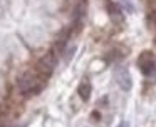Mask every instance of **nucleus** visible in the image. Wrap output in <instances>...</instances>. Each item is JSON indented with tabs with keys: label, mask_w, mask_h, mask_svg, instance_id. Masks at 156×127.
<instances>
[{
	"label": "nucleus",
	"mask_w": 156,
	"mask_h": 127,
	"mask_svg": "<svg viewBox=\"0 0 156 127\" xmlns=\"http://www.w3.org/2000/svg\"><path fill=\"white\" fill-rule=\"evenodd\" d=\"M77 94H79V97H81L82 100H89L91 99V94H92V87H91V84L89 82H81L79 84V87H77Z\"/></svg>",
	"instance_id": "nucleus-5"
},
{
	"label": "nucleus",
	"mask_w": 156,
	"mask_h": 127,
	"mask_svg": "<svg viewBox=\"0 0 156 127\" xmlns=\"http://www.w3.org/2000/svg\"><path fill=\"white\" fill-rule=\"evenodd\" d=\"M118 127H129V124L122 120V122H119V124H118Z\"/></svg>",
	"instance_id": "nucleus-7"
},
{
	"label": "nucleus",
	"mask_w": 156,
	"mask_h": 127,
	"mask_svg": "<svg viewBox=\"0 0 156 127\" xmlns=\"http://www.w3.org/2000/svg\"><path fill=\"white\" fill-rule=\"evenodd\" d=\"M138 67H139V70H141V74L144 77L154 75L156 74V59H154V55H153V52L144 50V52L139 53Z\"/></svg>",
	"instance_id": "nucleus-2"
},
{
	"label": "nucleus",
	"mask_w": 156,
	"mask_h": 127,
	"mask_svg": "<svg viewBox=\"0 0 156 127\" xmlns=\"http://www.w3.org/2000/svg\"><path fill=\"white\" fill-rule=\"evenodd\" d=\"M41 74L39 72H25L22 74V77L19 79V90L22 94H35L44 87V80H41Z\"/></svg>",
	"instance_id": "nucleus-1"
},
{
	"label": "nucleus",
	"mask_w": 156,
	"mask_h": 127,
	"mask_svg": "<svg viewBox=\"0 0 156 127\" xmlns=\"http://www.w3.org/2000/svg\"><path fill=\"white\" fill-rule=\"evenodd\" d=\"M55 63H57V60H55V53L54 52L47 53V55H44L37 62V72L41 74V75H51L52 70H54V67H55Z\"/></svg>",
	"instance_id": "nucleus-4"
},
{
	"label": "nucleus",
	"mask_w": 156,
	"mask_h": 127,
	"mask_svg": "<svg viewBox=\"0 0 156 127\" xmlns=\"http://www.w3.org/2000/svg\"><path fill=\"white\" fill-rule=\"evenodd\" d=\"M114 79H116V84L121 87L124 92H129L133 87V79H131V74L126 67H118L114 72Z\"/></svg>",
	"instance_id": "nucleus-3"
},
{
	"label": "nucleus",
	"mask_w": 156,
	"mask_h": 127,
	"mask_svg": "<svg viewBox=\"0 0 156 127\" xmlns=\"http://www.w3.org/2000/svg\"><path fill=\"white\" fill-rule=\"evenodd\" d=\"M108 13L111 15V19H112V22H122V13H121V10H119V7L116 5V3H112V2H109L108 0Z\"/></svg>",
	"instance_id": "nucleus-6"
}]
</instances>
